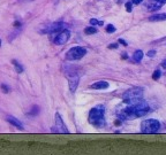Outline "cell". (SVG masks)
<instances>
[{
	"mask_svg": "<svg viewBox=\"0 0 166 155\" xmlns=\"http://www.w3.org/2000/svg\"><path fill=\"white\" fill-rule=\"evenodd\" d=\"M142 99H143V89L142 87H132L131 90L126 91L122 94V101H124V103H126L128 106H134Z\"/></svg>",
	"mask_w": 166,
	"mask_h": 155,
	"instance_id": "1",
	"label": "cell"
},
{
	"mask_svg": "<svg viewBox=\"0 0 166 155\" xmlns=\"http://www.w3.org/2000/svg\"><path fill=\"white\" fill-rule=\"evenodd\" d=\"M105 108L103 106H96L92 108L89 113V121L97 127H101L105 125V120H104V112Z\"/></svg>",
	"mask_w": 166,
	"mask_h": 155,
	"instance_id": "2",
	"label": "cell"
},
{
	"mask_svg": "<svg viewBox=\"0 0 166 155\" xmlns=\"http://www.w3.org/2000/svg\"><path fill=\"white\" fill-rule=\"evenodd\" d=\"M160 127V123L157 120L150 118L147 121H143L141 123V131L143 133H157Z\"/></svg>",
	"mask_w": 166,
	"mask_h": 155,
	"instance_id": "3",
	"label": "cell"
},
{
	"mask_svg": "<svg viewBox=\"0 0 166 155\" xmlns=\"http://www.w3.org/2000/svg\"><path fill=\"white\" fill-rule=\"evenodd\" d=\"M87 54V50L84 47H81V46H76V47H73L70 48L68 52H67V59L70 60V61H74V60H80L82 59L84 55Z\"/></svg>",
	"mask_w": 166,
	"mask_h": 155,
	"instance_id": "4",
	"label": "cell"
},
{
	"mask_svg": "<svg viewBox=\"0 0 166 155\" xmlns=\"http://www.w3.org/2000/svg\"><path fill=\"white\" fill-rule=\"evenodd\" d=\"M134 109V114H135V117H141V116H144L145 114L149 113L150 110V107L148 105L147 101H144L143 99L141 101H138L137 103H135L133 106Z\"/></svg>",
	"mask_w": 166,
	"mask_h": 155,
	"instance_id": "5",
	"label": "cell"
},
{
	"mask_svg": "<svg viewBox=\"0 0 166 155\" xmlns=\"http://www.w3.org/2000/svg\"><path fill=\"white\" fill-rule=\"evenodd\" d=\"M54 123H56V126L53 127V131L54 132H59V133H68L69 131L67 130V126L65 125L64 123V121H63V118H61V116H60V114H56V116H54Z\"/></svg>",
	"mask_w": 166,
	"mask_h": 155,
	"instance_id": "6",
	"label": "cell"
},
{
	"mask_svg": "<svg viewBox=\"0 0 166 155\" xmlns=\"http://www.w3.org/2000/svg\"><path fill=\"white\" fill-rule=\"evenodd\" d=\"M118 117L120 120H128V118H134L135 117V114H134V109L133 106H128V107H125V108H121L118 113H117Z\"/></svg>",
	"mask_w": 166,
	"mask_h": 155,
	"instance_id": "7",
	"label": "cell"
},
{
	"mask_svg": "<svg viewBox=\"0 0 166 155\" xmlns=\"http://www.w3.org/2000/svg\"><path fill=\"white\" fill-rule=\"evenodd\" d=\"M68 82H69V90H70V92L74 93L76 91L78 82H80V75L76 74V72L69 74L68 75Z\"/></svg>",
	"mask_w": 166,
	"mask_h": 155,
	"instance_id": "8",
	"label": "cell"
},
{
	"mask_svg": "<svg viewBox=\"0 0 166 155\" xmlns=\"http://www.w3.org/2000/svg\"><path fill=\"white\" fill-rule=\"evenodd\" d=\"M166 3V0H148L145 8L148 10H158Z\"/></svg>",
	"mask_w": 166,
	"mask_h": 155,
	"instance_id": "9",
	"label": "cell"
},
{
	"mask_svg": "<svg viewBox=\"0 0 166 155\" xmlns=\"http://www.w3.org/2000/svg\"><path fill=\"white\" fill-rule=\"evenodd\" d=\"M69 36H70L69 31L63 30L60 33L57 34V37H56V39H54V43H56L57 45H64V44H66L67 41H68Z\"/></svg>",
	"mask_w": 166,
	"mask_h": 155,
	"instance_id": "10",
	"label": "cell"
},
{
	"mask_svg": "<svg viewBox=\"0 0 166 155\" xmlns=\"http://www.w3.org/2000/svg\"><path fill=\"white\" fill-rule=\"evenodd\" d=\"M110 86V84L105 81H100V82H96L94 83L92 85H90V89H94V90H105Z\"/></svg>",
	"mask_w": 166,
	"mask_h": 155,
	"instance_id": "11",
	"label": "cell"
},
{
	"mask_svg": "<svg viewBox=\"0 0 166 155\" xmlns=\"http://www.w3.org/2000/svg\"><path fill=\"white\" fill-rule=\"evenodd\" d=\"M7 121L12 124V125H14L15 127H17L19 130H23V129H24V126L22 125V123H21L17 118H15V117H13V116H8V117H7Z\"/></svg>",
	"mask_w": 166,
	"mask_h": 155,
	"instance_id": "12",
	"label": "cell"
},
{
	"mask_svg": "<svg viewBox=\"0 0 166 155\" xmlns=\"http://www.w3.org/2000/svg\"><path fill=\"white\" fill-rule=\"evenodd\" d=\"M143 59V52L141 50L138 51H135V53L133 54V60L135 62H141Z\"/></svg>",
	"mask_w": 166,
	"mask_h": 155,
	"instance_id": "13",
	"label": "cell"
},
{
	"mask_svg": "<svg viewBox=\"0 0 166 155\" xmlns=\"http://www.w3.org/2000/svg\"><path fill=\"white\" fill-rule=\"evenodd\" d=\"M149 20H150V21H164V20H166V14H165V13H162V14H156V15L151 16Z\"/></svg>",
	"mask_w": 166,
	"mask_h": 155,
	"instance_id": "14",
	"label": "cell"
},
{
	"mask_svg": "<svg viewBox=\"0 0 166 155\" xmlns=\"http://www.w3.org/2000/svg\"><path fill=\"white\" fill-rule=\"evenodd\" d=\"M13 64H14V67H15V70H16V72H19V74H21L22 71H23V68H22V65L19 63L17 61H13Z\"/></svg>",
	"mask_w": 166,
	"mask_h": 155,
	"instance_id": "15",
	"label": "cell"
},
{
	"mask_svg": "<svg viewBox=\"0 0 166 155\" xmlns=\"http://www.w3.org/2000/svg\"><path fill=\"white\" fill-rule=\"evenodd\" d=\"M84 32H85L87 34H92V33H96V32H97V29L92 25V27H88V28H85Z\"/></svg>",
	"mask_w": 166,
	"mask_h": 155,
	"instance_id": "16",
	"label": "cell"
},
{
	"mask_svg": "<svg viewBox=\"0 0 166 155\" xmlns=\"http://www.w3.org/2000/svg\"><path fill=\"white\" fill-rule=\"evenodd\" d=\"M90 24L94 25V27H95V25H103L104 22H103V21H98V20H96V19H91V20H90Z\"/></svg>",
	"mask_w": 166,
	"mask_h": 155,
	"instance_id": "17",
	"label": "cell"
},
{
	"mask_svg": "<svg viewBox=\"0 0 166 155\" xmlns=\"http://www.w3.org/2000/svg\"><path fill=\"white\" fill-rule=\"evenodd\" d=\"M106 31H107L108 33H113V32H115V27L112 25V24H108V25L106 27Z\"/></svg>",
	"mask_w": 166,
	"mask_h": 155,
	"instance_id": "18",
	"label": "cell"
},
{
	"mask_svg": "<svg viewBox=\"0 0 166 155\" xmlns=\"http://www.w3.org/2000/svg\"><path fill=\"white\" fill-rule=\"evenodd\" d=\"M159 77H160V70H156V71L153 72V75H152V78H153L155 81H157Z\"/></svg>",
	"mask_w": 166,
	"mask_h": 155,
	"instance_id": "19",
	"label": "cell"
},
{
	"mask_svg": "<svg viewBox=\"0 0 166 155\" xmlns=\"http://www.w3.org/2000/svg\"><path fill=\"white\" fill-rule=\"evenodd\" d=\"M132 3L133 2H126V9H127V12H132Z\"/></svg>",
	"mask_w": 166,
	"mask_h": 155,
	"instance_id": "20",
	"label": "cell"
},
{
	"mask_svg": "<svg viewBox=\"0 0 166 155\" xmlns=\"http://www.w3.org/2000/svg\"><path fill=\"white\" fill-rule=\"evenodd\" d=\"M31 112H33V113H29L30 115H36V114H38V107H36V106H35Z\"/></svg>",
	"mask_w": 166,
	"mask_h": 155,
	"instance_id": "21",
	"label": "cell"
},
{
	"mask_svg": "<svg viewBox=\"0 0 166 155\" xmlns=\"http://www.w3.org/2000/svg\"><path fill=\"white\" fill-rule=\"evenodd\" d=\"M1 87H2V90L5 91V93L9 92V89H8V87H7V86H6L5 84H2V85H1Z\"/></svg>",
	"mask_w": 166,
	"mask_h": 155,
	"instance_id": "22",
	"label": "cell"
},
{
	"mask_svg": "<svg viewBox=\"0 0 166 155\" xmlns=\"http://www.w3.org/2000/svg\"><path fill=\"white\" fill-rule=\"evenodd\" d=\"M143 0H132V2L135 3V5H138V3H142Z\"/></svg>",
	"mask_w": 166,
	"mask_h": 155,
	"instance_id": "23",
	"label": "cell"
},
{
	"mask_svg": "<svg viewBox=\"0 0 166 155\" xmlns=\"http://www.w3.org/2000/svg\"><path fill=\"white\" fill-rule=\"evenodd\" d=\"M118 47V45L117 44H112V45H108V48H112V50H114V48H117Z\"/></svg>",
	"mask_w": 166,
	"mask_h": 155,
	"instance_id": "24",
	"label": "cell"
},
{
	"mask_svg": "<svg viewBox=\"0 0 166 155\" xmlns=\"http://www.w3.org/2000/svg\"><path fill=\"white\" fill-rule=\"evenodd\" d=\"M152 55H155V51H151L148 53V56H152Z\"/></svg>",
	"mask_w": 166,
	"mask_h": 155,
	"instance_id": "25",
	"label": "cell"
},
{
	"mask_svg": "<svg viewBox=\"0 0 166 155\" xmlns=\"http://www.w3.org/2000/svg\"><path fill=\"white\" fill-rule=\"evenodd\" d=\"M162 67H163L164 69H166V60H164V61H163V63H162Z\"/></svg>",
	"mask_w": 166,
	"mask_h": 155,
	"instance_id": "26",
	"label": "cell"
},
{
	"mask_svg": "<svg viewBox=\"0 0 166 155\" xmlns=\"http://www.w3.org/2000/svg\"><path fill=\"white\" fill-rule=\"evenodd\" d=\"M119 43H121V44H124V45H127V43H126L125 40H122V39H119Z\"/></svg>",
	"mask_w": 166,
	"mask_h": 155,
	"instance_id": "27",
	"label": "cell"
},
{
	"mask_svg": "<svg viewBox=\"0 0 166 155\" xmlns=\"http://www.w3.org/2000/svg\"><path fill=\"white\" fill-rule=\"evenodd\" d=\"M0 46H1V40H0Z\"/></svg>",
	"mask_w": 166,
	"mask_h": 155,
	"instance_id": "28",
	"label": "cell"
}]
</instances>
